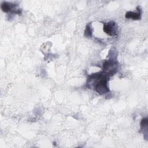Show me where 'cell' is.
<instances>
[{
    "label": "cell",
    "instance_id": "cell-1",
    "mask_svg": "<svg viewBox=\"0 0 148 148\" xmlns=\"http://www.w3.org/2000/svg\"><path fill=\"white\" fill-rule=\"evenodd\" d=\"M102 73L110 76L115 73L117 69V62L113 60H106L103 64Z\"/></svg>",
    "mask_w": 148,
    "mask_h": 148
},
{
    "label": "cell",
    "instance_id": "cell-2",
    "mask_svg": "<svg viewBox=\"0 0 148 148\" xmlns=\"http://www.w3.org/2000/svg\"><path fill=\"white\" fill-rule=\"evenodd\" d=\"M103 31L110 36L116 35L117 32V28L116 27V23L113 21H110L104 24Z\"/></svg>",
    "mask_w": 148,
    "mask_h": 148
},
{
    "label": "cell",
    "instance_id": "cell-3",
    "mask_svg": "<svg viewBox=\"0 0 148 148\" xmlns=\"http://www.w3.org/2000/svg\"><path fill=\"white\" fill-rule=\"evenodd\" d=\"M1 9L4 12H13L16 13H20L21 12H19V10L16 9V5L15 4L4 2L2 3Z\"/></svg>",
    "mask_w": 148,
    "mask_h": 148
},
{
    "label": "cell",
    "instance_id": "cell-4",
    "mask_svg": "<svg viewBox=\"0 0 148 148\" xmlns=\"http://www.w3.org/2000/svg\"><path fill=\"white\" fill-rule=\"evenodd\" d=\"M138 7V12L135 13L133 12H128L125 14V18H132L133 20H139L141 18V10Z\"/></svg>",
    "mask_w": 148,
    "mask_h": 148
},
{
    "label": "cell",
    "instance_id": "cell-5",
    "mask_svg": "<svg viewBox=\"0 0 148 148\" xmlns=\"http://www.w3.org/2000/svg\"><path fill=\"white\" fill-rule=\"evenodd\" d=\"M92 35V30L89 25H87L86 28L84 31V35L86 36H91Z\"/></svg>",
    "mask_w": 148,
    "mask_h": 148
}]
</instances>
